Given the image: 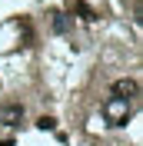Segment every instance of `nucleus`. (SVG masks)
I'll return each instance as SVG.
<instances>
[{
	"label": "nucleus",
	"instance_id": "f257e3e1",
	"mask_svg": "<svg viewBox=\"0 0 143 146\" xmlns=\"http://www.w3.org/2000/svg\"><path fill=\"white\" fill-rule=\"evenodd\" d=\"M103 119H107L110 126H123L126 119H130V100L110 96V100L103 103Z\"/></svg>",
	"mask_w": 143,
	"mask_h": 146
},
{
	"label": "nucleus",
	"instance_id": "f03ea898",
	"mask_svg": "<svg viewBox=\"0 0 143 146\" xmlns=\"http://www.w3.org/2000/svg\"><path fill=\"white\" fill-rule=\"evenodd\" d=\"M113 96H120V100H133V96H140V83H136L133 76L116 80V83H113Z\"/></svg>",
	"mask_w": 143,
	"mask_h": 146
},
{
	"label": "nucleus",
	"instance_id": "7ed1b4c3",
	"mask_svg": "<svg viewBox=\"0 0 143 146\" xmlns=\"http://www.w3.org/2000/svg\"><path fill=\"white\" fill-rule=\"evenodd\" d=\"M20 119H23V106L20 103H10V106L0 110V123L3 126H20Z\"/></svg>",
	"mask_w": 143,
	"mask_h": 146
},
{
	"label": "nucleus",
	"instance_id": "20e7f679",
	"mask_svg": "<svg viewBox=\"0 0 143 146\" xmlns=\"http://www.w3.org/2000/svg\"><path fill=\"white\" fill-rule=\"evenodd\" d=\"M67 27H70V20L63 17V13H57V17H53V30H57V33H63Z\"/></svg>",
	"mask_w": 143,
	"mask_h": 146
},
{
	"label": "nucleus",
	"instance_id": "39448f33",
	"mask_svg": "<svg viewBox=\"0 0 143 146\" xmlns=\"http://www.w3.org/2000/svg\"><path fill=\"white\" fill-rule=\"evenodd\" d=\"M37 126H40V129H53L57 123H53V119H50V116H40V119H37Z\"/></svg>",
	"mask_w": 143,
	"mask_h": 146
}]
</instances>
